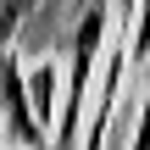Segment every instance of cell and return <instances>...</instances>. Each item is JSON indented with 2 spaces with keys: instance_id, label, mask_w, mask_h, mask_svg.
I'll list each match as a JSON object with an SVG mask.
<instances>
[{
  "instance_id": "obj_1",
  "label": "cell",
  "mask_w": 150,
  "mask_h": 150,
  "mask_svg": "<svg viewBox=\"0 0 150 150\" xmlns=\"http://www.w3.org/2000/svg\"><path fill=\"white\" fill-rule=\"evenodd\" d=\"M106 22H111V0H89V11L78 17L72 28V50H67V89H61V111H56V150H72L83 139V95H89V72L100 61V39H106Z\"/></svg>"
},
{
  "instance_id": "obj_2",
  "label": "cell",
  "mask_w": 150,
  "mask_h": 150,
  "mask_svg": "<svg viewBox=\"0 0 150 150\" xmlns=\"http://www.w3.org/2000/svg\"><path fill=\"white\" fill-rule=\"evenodd\" d=\"M0 134L11 145L45 150V122L33 117V100H28V78H22V56L17 50H0Z\"/></svg>"
},
{
  "instance_id": "obj_3",
  "label": "cell",
  "mask_w": 150,
  "mask_h": 150,
  "mask_svg": "<svg viewBox=\"0 0 150 150\" xmlns=\"http://www.w3.org/2000/svg\"><path fill=\"white\" fill-rule=\"evenodd\" d=\"M22 78H28V100H33V117L50 128L56 122V111H61V89H56V67L50 61H39V67H22Z\"/></svg>"
},
{
  "instance_id": "obj_4",
  "label": "cell",
  "mask_w": 150,
  "mask_h": 150,
  "mask_svg": "<svg viewBox=\"0 0 150 150\" xmlns=\"http://www.w3.org/2000/svg\"><path fill=\"white\" fill-rule=\"evenodd\" d=\"M139 100L145 111H139V134L128 139V150H150V72H139Z\"/></svg>"
},
{
  "instance_id": "obj_5",
  "label": "cell",
  "mask_w": 150,
  "mask_h": 150,
  "mask_svg": "<svg viewBox=\"0 0 150 150\" xmlns=\"http://www.w3.org/2000/svg\"><path fill=\"white\" fill-rule=\"evenodd\" d=\"M134 11H139L134 0H117V6H111V17H117V33H128V28H134Z\"/></svg>"
},
{
  "instance_id": "obj_6",
  "label": "cell",
  "mask_w": 150,
  "mask_h": 150,
  "mask_svg": "<svg viewBox=\"0 0 150 150\" xmlns=\"http://www.w3.org/2000/svg\"><path fill=\"white\" fill-rule=\"evenodd\" d=\"M11 150H28V145H11Z\"/></svg>"
}]
</instances>
